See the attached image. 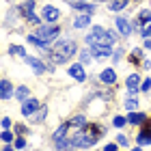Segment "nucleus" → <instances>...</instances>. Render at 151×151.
<instances>
[{
	"label": "nucleus",
	"instance_id": "obj_21",
	"mask_svg": "<svg viewBox=\"0 0 151 151\" xmlns=\"http://www.w3.org/2000/svg\"><path fill=\"white\" fill-rule=\"evenodd\" d=\"M125 4H127V0H112V2H110V9H112V11H121V9H125Z\"/></svg>",
	"mask_w": 151,
	"mask_h": 151
},
{
	"label": "nucleus",
	"instance_id": "obj_26",
	"mask_svg": "<svg viewBox=\"0 0 151 151\" xmlns=\"http://www.w3.org/2000/svg\"><path fill=\"white\" fill-rule=\"evenodd\" d=\"M71 145L73 142L69 140H58V151H71Z\"/></svg>",
	"mask_w": 151,
	"mask_h": 151
},
{
	"label": "nucleus",
	"instance_id": "obj_3",
	"mask_svg": "<svg viewBox=\"0 0 151 151\" xmlns=\"http://www.w3.org/2000/svg\"><path fill=\"white\" fill-rule=\"evenodd\" d=\"M86 41H88V45H112L114 43V35L97 26V28H93V32L86 37Z\"/></svg>",
	"mask_w": 151,
	"mask_h": 151
},
{
	"label": "nucleus",
	"instance_id": "obj_38",
	"mask_svg": "<svg viewBox=\"0 0 151 151\" xmlns=\"http://www.w3.org/2000/svg\"><path fill=\"white\" fill-rule=\"evenodd\" d=\"M9 125H11V121H9V119L4 116V119H2V127H9Z\"/></svg>",
	"mask_w": 151,
	"mask_h": 151
},
{
	"label": "nucleus",
	"instance_id": "obj_10",
	"mask_svg": "<svg viewBox=\"0 0 151 151\" xmlns=\"http://www.w3.org/2000/svg\"><path fill=\"white\" fill-rule=\"evenodd\" d=\"M138 145H151V129L145 125L138 134Z\"/></svg>",
	"mask_w": 151,
	"mask_h": 151
},
{
	"label": "nucleus",
	"instance_id": "obj_6",
	"mask_svg": "<svg viewBox=\"0 0 151 151\" xmlns=\"http://www.w3.org/2000/svg\"><path fill=\"white\" fill-rule=\"evenodd\" d=\"M35 2H32V0H26V2L19 6V13H22V15L26 17V19H30V17H35Z\"/></svg>",
	"mask_w": 151,
	"mask_h": 151
},
{
	"label": "nucleus",
	"instance_id": "obj_2",
	"mask_svg": "<svg viewBox=\"0 0 151 151\" xmlns=\"http://www.w3.org/2000/svg\"><path fill=\"white\" fill-rule=\"evenodd\" d=\"M76 52V43L73 41H58L56 45L52 47V58L54 63H65L67 58H71V54Z\"/></svg>",
	"mask_w": 151,
	"mask_h": 151
},
{
	"label": "nucleus",
	"instance_id": "obj_33",
	"mask_svg": "<svg viewBox=\"0 0 151 151\" xmlns=\"http://www.w3.org/2000/svg\"><path fill=\"white\" fill-rule=\"evenodd\" d=\"M15 132L17 134H26V125H15Z\"/></svg>",
	"mask_w": 151,
	"mask_h": 151
},
{
	"label": "nucleus",
	"instance_id": "obj_4",
	"mask_svg": "<svg viewBox=\"0 0 151 151\" xmlns=\"http://www.w3.org/2000/svg\"><path fill=\"white\" fill-rule=\"evenodd\" d=\"M58 26H43V28H39V32H37V37L39 39H43V41H54L58 37Z\"/></svg>",
	"mask_w": 151,
	"mask_h": 151
},
{
	"label": "nucleus",
	"instance_id": "obj_35",
	"mask_svg": "<svg viewBox=\"0 0 151 151\" xmlns=\"http://www.w3.org/2000/svg\"><path fill=\"white\" fill-rule=\"evenodd\" d=\"M80 58H82V63H86V60L91 58V56H88V52H82V54H80Z\"/></svg>",
	"mask_w": 151,
	"mask_h": 151
},
{
	"label": "nucleus",
	"instance_id": "obj_14",
	"mask_svg": "<svg viewBox=\"0 0 151 151\" xmlns=\"http://www.w3.org/2000/svg\"><path fill=\"white\" fill-rule=\"evenodd\" d=\"M116 80V73L112 69H104L101 71V82H106V84H112V82Z\"/></svg>",
	"mask_w": 151,
	"mask_h": 151
},
{
	"label": "nucleus",
	"instance_id": "obj_23",
	"mask_svg": "<svg viewBox=\"0 0 151 151\" xmlns=\"http://www.w3.org/2000/svg\"><path fill=\"white\" fill-rule=\"evenodd\" d=\"M11 54H13V56H28L22 45H11Z\"/></svg>",
	"mask_w": 151,
	"mask_h": 151
},
{
	"label": "nucleus",
	"instance_id": "obj_9",
	"mask_svg": "<svg viewBox=\"0 0 151 151\" xmlns=\"http://www.w3.org/2000/svg\"><path fill=\"white\" fill-rule=\"evenodd\" d=\"M127 121H129V123H134V125H145V123H147V116L142 114V112H129Z\"/></svg>",
	"mask_w": 151,
	"mask_h": 151
},
{
	"label": "nucleus",
	"instance_id": "obj_19",
	"mask_svg": "<svg viewBox=\"0 0 151 151\" xmlns=\"http://www.w3.org/2000/svg\"><path fill=\"white\" fill-rule=\"evenodd\" d=\"M67 129H69V123H65V125H60L58 129H56V132H54V140H60V138H63V136H65V132H67Z\"/></svg>",
	"mask_w": 151,
	"mask_h": 151
},
{
	"label": "nucleus",
	"instance_id": "obj_27",
	"mask_svg": "<svg viewBox=\"0 0 151 151\" xmlns=\"http://www.w3.org/2000/svg\"><path fill=\"white\" fill-rule=\"evenodd\" d=\"M43 116H45V108H39V110L32 114L30 119H32V121H43Z\"/></svg>",
	"mask_w": 151,
	"mask_h": 151
},
{
	"label": "nucleus",
	"instance_id": "obj_30",
	"mask_svg": "<svg viewBox=\"0 0 151 151\" xmlns=\"http://www.w3.org/2000/svg\"><path fill=\"white\" fill-rule=\"evenodd\" d=\"M2 140H4V142H11V140H13V134L4 129V132H2Z\"/></svg>",
	"mask_w": 151,
	"mask_h": 151
},
{
	"label": "nucleus",
	"instance_id": "obj_18",
	"mask_svg": "<svg viewBox=\"0 0 151 151\" xmlns=\"http://www.w3.org/2000/svg\"><path fill=\"white\" fill-rule=\"evenodd\" d=\"M67 123H69V127H76V129H82V127L86 125V123H84V116H73V119L67 121Z\"/></svg>",
	"mask_w": 151,
	"mask_h": 151
},
{
	"label": "nucleus",
	"instance_id": "obj_25",
	"mask_svg": "<svg viewBox=\"0 0 151 151\" xmlns=\"http://www.w3.org/2000/svg\"><path fill=\"white\" fill-rule=\"evenodd\" d=\"M15 97H17V99H26V97H28V88H26V86H19L17 91H15Z\"/></svg>",
	"mask_w": 151,
	"mask_h": 151
},
{
	"label": "nucleus",
	"instance_id": "obj_37",
	"mask_svg": "<svg viewBox=\"0 0 151 151\" xmlns=\"http://www.w3.org/2000/svg\"><path fill=\"white\" fill-rule=\"evenodd\" d=\"M145 47H149V50H151V35L145 39Z\"/></svg>",
	"mask_w": 151,
	"mask_h": 151
},
{
	"label": "nucleus",
	"instance_id": "obj_40",
	"mask_svg": "<svg viewBox=\"0 0 151 151\" xmlns=\"http://www.w3.org/2000/svg\"><path fill=\"white\" fill-rule=\"evenodd\" d=\"M132 151H140V149H138V147H136V149H132Z\"/></svg>",
	"mask_w": 151,
	"mask_h": 151
},
{
	"label": "nucleus",
	"instance_id": "obj_29",
	"mask_svg": "<svg viewBox=\"0 0 151 151\" xmlns=\"http://www.w3.org/2000/svg\"><path fill=\"white\" fill-rule=\"evenodd\" d=\"M125 106H127V110H132V112H134V110H136V106H138V101H134V99H127V104H125Z\"/></svg>",
	"mask_w": 151,
	"mask_h": 151
},
{
	"label": "nucleus",
	"instance_id": "obj_36",
	"mask_svg": "<svg viewBox=\"0 0 151 151\" xmlns=\"http://www.w3.org/2000/svg\"><path fill=\"white\" fill-rule=\"evenodd\" d=\"M104 151H116V145H114V142H112V145H106Z\"/></svg>",
	"mask_w": 151,
	"mask_h": 151
},
{
	"label": "nucleus",
	"instance_id": "obj_24",
	"mask_svg": "<svg viewBox=\"0 0 151 151\" xmlns=\"http://www.w3.org/2000/svg\"><path fill=\"white\" fill-rule=\"evenodd\" d=\"M140 32H142V35H145V37H149V35H151V17H149L147 22H145V24L140 26Z\"/></svg>",
	"mask_w": 151,
	"mask_h": 151
},
{
	"label": "nucleus",
	"instance_id": "obj_32",
	"mask_svg": "<svg viewBox=\"0 0 151 151\" xmlns=\"http://www.w3.org/2000/svg\"><path fill=\"white\" fill-rule=\"evenodd\" d=\"M140 88H142V91H149V88H151V80H145V82L140 84Z\"/></svg>",
	"mask_w": 151,
	"mask_h": 151
},
{
	"label": "nucleus",
	"instance_id": "obj_17",
	"mask_svg": "<svg viewBox=\"0 0 151 151\" xmlns=\"http://www.w3.org/2000/svg\"><path fill=\"white\" fill-rule=\"evenodd\" d=\"M88 22H91V19H88V15H78V17L73 19V26H76V28H86Z\"/></svg>",
	"mask_w": 151,
	"mask_h": 151
},
{
	"label": "nucleus",
	"instance_id": "obj_15",
	"mask_svg": "<svg viewBox=\"0 0 151 151\" xmlns=\"http://www.w3.org/2000/svg\"><path fill=\"white\" fill-rule=\"evenodd\" d=\"M95 56H108L110 54V45H91Z\"/></svg>",
	"mask_w": 151,
	"mask_h": 151
},
{
	"label": "nucleus",
	"instance_id": "obj_41",
	"mask_svg": "<svg viewBox=\"0 0 151 151\" xmlns=\"http://www.w3.org/2000/svg\"><path fill=\"white\" fill-rule=\"evenodd\" d=\"M4 151H11V147H6V149H4Z\"/></svg>",
	"mask_w": 151,
	"mask_h": 151
},
{
	"label": "nucleus",
	"instance_id": "obj_1",
	"mask_svg": "<svg viewBox=\"0 0 151 151\" xmlns=\"http://www.w3.org/2000/svg\"><path fill=\"white\" fill-rule=\"evenodd\" d=\"M106 134V127H101V125H95V123H91V125H84L80 129L78 134L73 136V145L76 147H93L95 142H97L99 136H104Z\"/></svg>",
	"mask_w": 151,
	"mask_h": 151
},
{
	"label": "nucleus",
	"instance_id": "obj_12",
	"mask_svg": "<svg viewBox=\"0 0 151 151\" xmlns=\"http://www.w3.org/2000/svg\"><path fill=\"white\" fill-rule=\"evenodd\" d=\"M43 17L47 19V22L58 19V9H56V6H45V9H43Z\"/></svg>",
	"mask_w": 151,
	"mask_h": 151
},
{
	"label": "nucleus",
	"instance_id": "obj_7",
	"mask_svg": "<svg viewBox=\"0 0 151 151\" xmlns=\"http://www.w3.org/2000/svg\"><path fill=\"white\" fill-rule=\"evenodd\" d=\"M24 58H26V63H28V65H30L37 73H43V71H45V65L41 63L39 58H35V56H24Z\"/></svg>",
	"mask_w": 151,
	"mask_h": 151
},
{
	"label": "nucleus",
	"instance_id": "obj_8",
	"mask_svg": "<svg viewBox=\"0 0 151 151\" xmlns=\"http://www.w3.org/2000/svg\"><path fill=\"white\" fill-rule=\"evenodd\" d=\"M116 30H119L121 32V35L123 37H125V35H129V32H132V26H129V22H127V19H123V17H119V19H116Z\"/></svg>",
	"mask_w": 151,
	"mask_h": 151
},
{
	"label": "nucleus",
	"instance_id": "obj_20",
	"mask_svg": "<svg viewBox=\"0 0 151 151\" xmlns=\"http://www.w3.org/2000/svg\"><path fill=\"white\" fill-rule=\"evenodd\" d=\"M129 63H134V65L142 63V52H140V50H134L132 54H129Z\"/></svg>",
	"mask_w": 151,
	"mask_h": 151
},
{
	"label": "nucleus",
	"instance_id": "obj_11",
	"mask_svg": "<svg viewBox=\"0 0 151 151\" xmlns=\"http://www.w3.org/2000/svg\"><path fill=\"white\" fill-rule=\"evenodd\" d=\"M69 76H73L78 82H82L86 78V73H84V69H82V65H71V69H69Z\"/></svg>",
	"mask_w": 151,
	"mask_h": 151
},
{
	"label": "nucleus",
	"instance_id": "obj_34",
	"mask_svg": "<svg viewBox=\"0 0 151 151\" xmlns=\"http://www.w3.org/2000/svg\"><path fill=\"white\" fill-rule=\"evenodd\" d=\"M116 142H119V145H125V142H127V138H125L123 134H119V138H116Z\"/></svg>",
	"mask_w": 151,
	"mask_h": 151
},
{
	"label": "nucleus",
	"instance_id": "obj_39",
	"mask_svg": "<svg viewBox=\"0 0 151 151\" xmlns=\"http://www.w3.org/2000/svg\"><path fill=\"white\" fill-rule=\"evenodd\" d=\"M145 125H147V127L151 129V119H147V123H145Z\"/></svg>",
	"mask_w": 151,
	"mask_h": 151
},
{
	"label": "nucleus",
	"instance_id": "obj_13",
	"mask_svg": "<svg viewBox=\"0 0 151 151\" xmlns=\"http://www.w3.org/2000/svg\"><path fill=\"white\" fill-rule=\"evenodd\" d=\"M0 88H2V93H0V95H2V99H9L13 95V86H11L9 80H2V86H0Z\"/></svg>",
	"mask_w": 151,
	"mask_h": 151
},
{
	"label": "nucleus",
	"instance_id": "obj_28",
	"mask_svg": "<svg viewBox=\"0 0 151 151\" xmlns=\"http://www.w3.org/2000/svg\"><path fill=\"white\" fill-rule=\"evenodd\" d=\"M114 125H116V127H123V125H125V119L116 114V116H114Z\"/></svg>",
	"mask_w": 151,
	"mask_h": 151
},
{
	"label": "nucleus",
	"instance_id": "obj_16",
	"mask_svg": "<svg viewBox=\"0 0 151 151\" xmlns=\"http://www.w3.org/2000/svg\"><path fill=\"white\" fill-rule=\"evenodd\" d=\"M138 84H140V78H138V76H129V78H127V88H129V91H132V95H134V91H136V88H138Z\"/></svg>",
	"mask_w": 151,
	"mask_h": 151
},
{
	"label": "nucleus",
	"instance_id": "obj_5",
	"mask_svg": "<svg viewBox=\"0 0 151 151\" xmlns=\"http://www.w3.org/2000/svg\"><path fill=\"white\" fill-rule=\"evenodd\" d=\"M37 110H39V101L37 99H26L24 101V106H22V114L24 116H32Z\"/></svg>",
	"mask_w": 151,
	"mask_h": 151
},
{
	"label": "nucleus",
	"instance_id": "obj_31",
	"mask_svg": "<svg viewBox=\"0 0 151 151\" xmlns=\"http://www.w3.org/2000/svg\"><path fill=\"white\" fill-rule=\"evenodd\" d=\"M15 147H17V149H24V147H26V140H24V138H15Z\"/></svg>",
	"mask_w": 151,
	"mask_h": 151
},
{
	"label": "nucleus",
	"instance_id": "obj_22",
	"mask_svg": "<svg viewBox=\"0 0 151 151\" xmlns=\"http://www.w3.org/2000/svg\"><path fill=\"white\" fill-rule=\"evenodd\" d=\"M73 6H76L78 11H86V15H88V13H93V11H95L91 4H84V2H73Z\"/></svg>",
	"mask_w": 151,
	"mask_h": 151
}]
</instances>
